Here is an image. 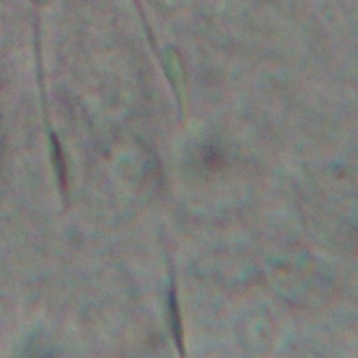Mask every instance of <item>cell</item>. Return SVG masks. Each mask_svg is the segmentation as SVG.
<instances>
[{
  "mask_svg": "<svg viewBox=\"0 0 358 358\" xmlns=\"http://www.w3.org/2000/svg\"><path fill=\"white\" fill-rule=\"evenodd\" d=\"M169 308H170L171 325H172L173 335H174L175 341L179 352L184 354V337H182V321L179 317V307L177 303L176 292L174 288L170 292L169 296Z\"/></svg>",
  "mask_w": 358,
  "mask_h": 358,
  "instance_id": "6da1fadb",
  "label": "cell"
}]
</instances>
